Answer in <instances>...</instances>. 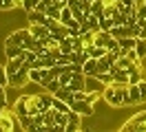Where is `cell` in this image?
<instances>
[{
	"label": "cell",
	"instance_id": "6da1fadb",
	"mask_svg": "<svg viewBox=\"0 0 146 132\" xmlns=\"http://www.w3.org/2000/svg\"><path fill=\"white\" fill-rule=\"evenodd\" d=\"M128 95V84H109L102 90V99L111 108H124V97Z\"/></svg>",
	"mask_w": 146,
	"mask_h": 132
},
{
	"label": "cell",
	"instance_id": "7a4b0ae2",
	"mask_svg": "<svg viewBox=\"0 0 146 132\" xmlns=\"http://www.w3.org/2000/svg\"><path fill=\"white\" fill-rule=\"evenodd\" d=\"M5 42L20 44L22 49H33V46H36V37L31 35L29 29H18V31H11V33L5 37Z\"/></svg>",
	"mask_w": 146,
	"mask_h": 132
},
{
	"label": "cell",
	"instance_id": "3957f363",
	"mask_svg": "<svg viewBox=\"0 0 146 132\" xmlns=\"http://www.w3.org/2000/svg\"><path fill=\"white\" fill-rule=\"evenodd\" d=\"M51 79H53V70L51 68H31L29 70V81L40 88H44Z\"/></svg>",
	"mask_w": 146,
	"mask_h": 132
},
{
	"label": "cell",
	"instance_id": "277c9868",
	"mask_svg": "<svg viewBox=\"0 0 146 132\" xmlns=\"http://www.w3.org/2000/svg\"><path fill=\"white\" fill-rule=\"evenodd\" d=\"M29 70H31V64L25 62V64H22V68H20L18 73L9 75V86L22 88V86H27V84H31V81H29Z\"/></svg>",
	"mask_w": 146,
	"mask_h": 132
},
{
	"label": "cell",
	"instance_id": "5b68a950",
	"mask_svg": "<svg viewBox=\"0 0 146 132\" xmlns=\"http://www.w3.org/2000/svg\"><path fill=\"white\" fill-rule=\"evenodd\" d=\"M18 121V114L13 112V110H7L5 108V112L0 114V132H13V130H18L20 128V123Z\"/></svg>",
	"mask_w": 146,
	"mask_h": 132
},
{
	"label": "cell",
	"instance_id": "8992f818",
	"mask_svg": "<svg viewBox=\"0 0 146 132\" xmlns=\"http://www.w3.org/2000/svg\"><path fill=\"white\" fill-rule=\"evenodd\" d=\"M71 110H75V112L82 114V117H93V114H95L93 104H89L86 99H73L71 101Z\"/></svg>",
	"mask_w": 146,
	"mask_h": 132
},
{
	"label": "cell",
	"instance_id": "52a82bcc",
	"mask_svg": "<svg viewBox=\"0 0 146 132\" xmlns=\"http://www.w3.org/2000/svg\"><path fill=\"white\" fill-rule=\"evenodd\" d=\"M31 101H33V95H22L16 99V104H13V112L18 114V117H22V114H29V106H31Z\"/></svg>",
	"mask_w": 146,
	"mask_h": 132
},
{
	"label": "cell",
	"instance_id": "ba28073f",
	"mask_svg": "<svg viewBox=\"0 0 146 132\" xmlns=\"http://www.w3.org/2000/svg\"><path fill=\"white\" fill-rule=\"evenodd\" d=\"M66 88H71L73 93L86 90V75H84V73H73V77H71V81L66 84Z\"/></svg>",
	"mask_w": 146,
	"mask_h": 132
},
{
	"label": "cell",
	"instance_id": "9c48e42d",
	"mask_svg": "<svg viewBox=\"0 0 146 132\" xmlns=\"http://www.w3.org/2000/svg\"><path fill=\"white\" fill-rule=\"evenodd\" d=\"M29 31H31V35H33L36 40H44V37L51 35V29H49L46 24H36V22L29 24Z\"/></svg>",
	"mask_w": 146,
	"mask_h": 132
},
{
	"label": "cell",
	"instance_id": "30bf717a",
	"mask_svg": "<svg viewBox=\"0 0 146 132\" xmlns=\"http://www.w3.org/2000/svg\"><path fill=\"white\" fill-rule=\"evenodd\" d=\"M27 49H22L20 44H13V42H5V57L7 60H13V57H20V55H25Z\"/></svg>",
	"mask_w": 146,
	"mask_h": 132
},
{
	"label": "cell",
	"instance_id": "8fae6325",
	"mask_svg": "<svg viewBox=\"0 0 146 132\" xmlns=\"http://www.w3.org/2000/svg\"><path fill=\"white\" fill-rule=\"evenodd\" d=\"M82 73L86 77H95L98 75V57H89V60L82 64Z\"/></svg>",
	"mask_w": 146,
	"mask_h": 132
},
{
	"label": "cell",
	"instance_id": "7c38bea8",
	"mask_svg": "<svg viewBox=\"0 0 146 132\" xmlns=\"http://www.w3.org/2000/svg\"><path fill=\"white\" fill-rule=\"evenodd\" d=\"M117 42H119V53H122V55H126L128 49H135L137 37H135V35H128V37H117Z\"/></svg>",
	"mask_w": 146,
	"mask_h": 132
},
{
	"label": "cell",
	"instance_id": "4fadbf2b",
	"mask_svg": "<svg viewBox=\"0 0 146 132\" xmlns=\"http://www.w3.org/2000/svg\"><path fill=\"white\" fill-rule=\"evenodd\" d=\"M22 64H25V55H20V57H13V60H7V73L9 75H13V73H18L20 68H22Z\"/></svg>",
	"mask_w": 146,
	"mask_h": 132
},
{
	"label": "cell",
	"instance_id": "5bb4252c",
	"mask_svg": "<svg viewBox=\"0 0 146 132\" xmlns=\"http://www.w3.org/2000/svg\"><path fill=\"white\" fill-rule=\"evenodd\" d=\"M27 20H29V24H31V22H36V24H46V13L33 9V11H29V13H27Z\"/></svg>",
	"mask_w": 146,
	"mask_h": 132
},
{
	"label": "cell",
	"instance_id": "9a60e30c",
	"mask_svg": "<svg viewBox=\"0 0 146 132\" xmlns=\"http://www.w3.org/2000/svg\"><path fill=\"white\" fill-rule=\"evenodd\" d=\"M111 73H113V81L115 84H128V70L126 68H117L115 66Z\"/></svg>",
	"mask_w": 146,
	"mask_h": 132
},
{
	"label": "cell",
	"instance_id": "2e32d148",
	"mask_svg": "<svg viewBox=\"0 0 146 132\" xmlns=\"http://www.w3.org/2000/svg\"><path fill=\"white\" fill-rule=\"evenodd\" d=\"M128 95L133 104H142V93H139V84H128Z\"/></svg>",
	"mask_w": 146,
	"mask_h": 132
},
{
	"label": "cell",
	"instance_id": "e0dca14e",
	"mask_svg": "<svg viewBox=\"0 0 146 132\" xmlns=\"http://www.w3.org/2000/svg\"><path fill=\"white\" fill-rule=\"evenodd\" d=\"M91 13L98 16V18L104 16V0H93L91 2Z\"/></svg>",
	"mask_w": 146,
	"mask_h": 132
},
{
	"label": "cell",
	"instance_id": "ac0fdd59",
	"mask_svg": "<svg viewBox=\"0 0 146 132\" xmlns=\"http://www.w3.org/2000/svg\"><path fill=\"white\" fill-rule=\"evenodd\" d=\"M60 88H62V81H60V77H53V79H51V81L44 86V90H46V93H51V95H55Z\"/></svg>",
	"mask_w": 146,
	"mask_h": 132
},
{
	"label": "cell",
	"instance_id": "d6986e66",
	"mask_svg": "<svg viewBox=\"0 0 146 132\" xmlns=\"http://www.w3.org/2000/svg\"><path fill=\"white\" fill-rule=\"evenodd\" d=\"M135 51H137V55H139L142 60H146V40H142V37H137Z\"/></svg>",
	"mask_w": 146,
	"mask_h": 132
},
{
	"label": "cell",
	"instance_id": "ffe728a7",
	"mask_svg": "<svg viewBox=\"0 0 146 132\" xmlns=\"http://www.w3.org/2000/svg\"><path fill=\"white\" fill-rule=\"evenodd\" d=\"M20 2L18 0H0V11H11V9H16Z\"/></svg>",
	"mask_w": 146,
	"mask_h": 132
},
{
	"label": "cell",
	"instance_id": "44dd1931",
	"mask_svg": "<svg viewBox=\"0 0 146 132\" xmlns=\"http://www.w3.org/2000/svg\"><path fill=\"white\" fill-rule=\"evenodd\" d=\"M95 79L100 81L102 86H109V84H113V73H100Z\"/></svg>",
	"mask_w": 146,
	"mask_h": 132
},
{
	"label": "cell",
	"instance_id": "7402d4cb",
	"mask_svg": "<svg viewBox=\"0 0 146 132\" xmlns=\"http://www.w3.org/2000/svg\"><path fill=\"white\" fill-rule=\"evenodd\" d=\"M38 2H40V0H20V7L29 13V11H33V9L38 7Z\"/></svg>",
	"mask_w": 146,
	"mask_h": 132
},
{
	"label": "cell",
	"instance_id": "603a6c76",
	"mask_svg": "<svg viewBox=\"0 0 146 132\" xmlns=\"http://www.w3.org/2000/svg\"><path fill=\"white\" fill-rule=\"evenodd\" d=\"M126 57H128L131 62H133V64H137V66H142V57L137 55V51H135V49H128V51H126Z\"/></svg>",
	"mask_w": 146,
	"mask_h": 132
},
{
	"label": "cell",
	"instance_id": "cb8c5ba5",
	"mask_svg": "<svg viewBox=\"0 0 146 132\" xmlns=\"http://www.w3.org/2000/svg\"><path fill=\"white\" fill-rule=\"evenodd\" d=\"M126 20H128V16H126V13L117 11V13L113 16V24H115V26H119V24H126Z\"/></svg>",
	"mask_w": 146,
	"mask_h": 132
},
{
	"label": "cell",
	"instance_id": "d4e9b609",
	"mask_svg": "<svg viewBox=\"0 0 146 132\" xmlns=\"http://www.w3.org/2000/svg\"><path fill=\"white\" fill-rule=\"evenodd\" d=\"M113 18H100V29L102 31H111V29H113Z\"/></svg>",
	"mask_w": 146,
	"mask_h": 132
},
{
	"label": "cell",
	"instance_id": "484cf974",
	"mask_svg": "<svg viewBox=\"0 0 146 132\" xmlns=\"http://www.w3.org/2000/svg\"><path fill=\"white\" fill-rule=\"evenodd\" d=\"M84 99H86L89 104H95V101L100 99V90H91V93L86 90V93H84Z\"/></svg>",
	"mask_w": 146,
	"mask_h": 132
},
{
	"label": "cell",
	"instance_id": "4316f807",
	"mask_svg": "<svg viewBox=\"0 0 146 132\" xmlns=\"http://www.w3.org/2000/svg\"><path fill=\"white\" fill-rule=\"evenodd\" d=\"M131 64H133V62L128 60L126 55H119V57H117V62H115V66H117V68H128Z\"/></svg>",
	"mask_w": 146,
	"mask_h": 132
},
{
	"label": "cell",
	"instance_id": "83f0119b",
	"mask_svg": "<svg viewBox=\"0 0 146 132\" xmlns=\"http://www.w3.org/2000/svg\"><path fill=\"white\" fill-rule=\"evenodd\" d=\"M82 42H84V46L93 44V42H95V31H86V33H82Z\"/></svg>",
	"mask_w": 146,
	"mask_h": 132
},
{
	"label": "cell",
	"instance_id": "f1b7e54d",
	"mask_svg": "<svg viewBox=\"0 0 146 132\" xmlns=\"http://www.w3.org/2000/svg\"><path fill=\"white\" fill-rule=\"evenodd\" d=\"M0 86H9V73L5 66H0Z\"/></svg>",
	"mask_w": 146,
	"mask_h": 132
},
{
	"label": "cell",
	"instance_id": "f546056e",
	"mask_svg": "<svg viewBox=\"0 0 146 132\" xmlns=\"http://www.w3.org/2000/svg\"><path fill=\"white\" fill-rule=\"evenodd\" d=\"M71 77H73V73H71V70H64L62 75H60V81H62V86H66V84L71 81Z\"/></svg>",
	"mask_w": 146,
	"mask_h": 132
},
{
	"label": "cell",
	"instance_id": "4dcf8cb0",
	"mask_svg": "<svg viewBox=\"0 0 146 132\" xmlns=\"http://www.w3.org/2000/svg\"><path fill=\"white\" fill-rule=\"evenodd\" d=\"M7 86H0V106L2 108H7V90H5Z\"/></svg>",
	"mask_w": 146,
	"mask_h": 132
},
{
	"label": "cell",
	"instance_id": "1f68e13d",
	"mask_svg": "<svg viewBox=\"0 0 146 132\" xmlns=\"http://www.w3.org/2000/svg\"><path fill=\"white\" fill-rule=\"evenodd\" d=\"M139 93H142V104H146V81H139Z\"/></svg>",
	"mask_w": 146,
	"mask_h": 132
},
{
	"label": "cell",
	"instance_id": "d6a6232c",
	"mask_svg": "<svg viewBox=\"0 0 146 132\" xmlns=\"http://www.w3.org/2000/svg\"><path fill=\"white\" fill-rule=\"evenodd\" d=\"M2 112H5V108H2V106H0V114H2Z\"/></svg>",
	"mask_w": 146,
	"mask_h": 132
}]
</instances>
